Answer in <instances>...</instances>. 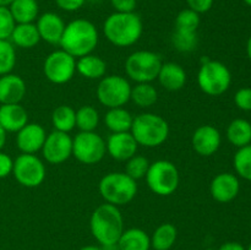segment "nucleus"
Wrapping results in <instances>:
<instances>
[{"label": "nucleus", "mask_w": 251, "mask_h": 250, "mask_svg": "<svg viewBox=\"0 0 251 250\" xmlns=\"http://www.w3.org/2000/svg\"><path fill=\"white\" fill-rule=\"evenodd\" d=\"M100 124V113L92 105H82L76 110V126L80 131H95Z\"/></svg>", "instance_id": "31"}, {"label": "nucleus", "mask_w": 251, "mask_h": 250, "mask_svg": "<svg viewBox=\"0 0 251 250\" xmlns=\"http://www.w3.org/2000/svg\"><path fill=\"white\" fill-rule=\"evenodd\" d=\"M12 174L25 188H37L46 179V164L36 154L22 153L14 161Z\"/></svg>", "instance_id": "11"}, {"label": "nucleus", "mask_w": 251, "mask_h": 250, "mask_svg": "<svg viewBox=\"0 0 251 250\" xmlns=\"http://www.w3.org/2000/svg\"><path fill=\"white\" fill-rule=\"evenodd\" d=\"M76 71L88 80H100L105 75L107 64L100 56L91 53L76 60Z\"/></svg>", "instance_id": "22"}, {"label": "nucleus", "mask_w": 251, "mask_h": 250, "mask_svg": "<svg viewBox=\"0 0 251 250\" xmlns=\"http://www.w3.org/2000/svg\"><path fill=\"white\" fill-rule=\"evenodd\" d=\"M103 32L115 47H130L137 43L144 32L142 20L136 12H113L103 24Z\"/></svg>", "instance_id": "3"}, {"label": "nucleus", "mask_w": 251, "mask_h": 250, "mask_svg": "<svg viewBox=\"0 0 251 250\" xmlns=\"http://www.w3.org/2000/svg\"><path fill=\"white\" fill-rule=\"evenodd\" d=\"M59 9L68 12H74L80 10L85 5L86 0H54Z\"/></svg>", "instance_id": "42"}, {"label": "nucleus", "mask_w": 251, "mask_h": 250, "mask_svg": "<svg viewBox=\"0 0 251 250\" xmlns=\"http://www.w3.org/2000/svg\"><path fill=\"white\" fill-rule=\"evenodd\" d=\"M134 117L124 107L110 108L105 113L104 124L112 132H127L131 130Z\"/></svg>", "instance_id": "26"}, {"label": "nucleus", "mask_w": 251, "mask_h": 250, "mask_svg": "<svg viewBox=\"0 0 251 250\" xmlns=\"http://www.w3.org/2000/svg\"><path fill=\"white\" fill-rule=\"evenodd\" d=\"M9 10L16 24H33L39 16L37 0H14Z\"/></svg>", "instance_id": "25"}, {"label": "nucleus", "mask_w": 251, "mask_h": 250, "mask_svg": "<svg viewBox=\"0 0 251 250\" xmlns=\"http://www.w3.org/2000/svg\"><path fill=\"white\" fill-rule=\"evenodd\" d=\"M115 12H134L137 0H109Z\"/></svg>", "instance_id": "39"}, {"label": "nucleus", "mask_w": 251, "mask_h": 250, "mask_svg": "<svg viewBox=\"0 0 251 250\" xmlns=\"http://www.w3.org/2000/svg\"><path fill=\"white\" fill-rule=\"evenodd\" d=\"M10 39L14 46L22 49L34 48L41 42L36 24H16Z\"/></svg>", "instance_id": "24"}, {"label": "nucleus", "mask_w": 251, "mask_h": 250, "mask_svg": "<svg viewBox=\"0 0 251 250\" xmlns=\"http://www.w3.org/2000/svg\"><path fill=\"white\" fill-rule=\"evenodd\" d=\"M14 161L5 152L0 151V179H4L12 173Z\"/></svg>", "instance_id": "41"}, {"label": "nucleus", "mask_w": 251, "mask_h": 250, "mask_svg": "<svg viewBox=\"0 0 251 250\" xmlns=\"http://www.w3.org/2000/svg\"><path fill=\"white\" fill-rule=\"evenodd\" d=\"M137 145L144 147H158L167 141L169 136L168 122L154 113H142L134 117L130 130Z\"/></svg>", "instance_id": "4"}, {"label": "nucleus", "mask_w": 251, "mask_h": 250, "mask_svg": "<svg viewBox=\"0 0 251 250\" xmlns=\"http://www.w3.org/2000/svg\"><path fill=\"white\" fill-rule=\"evenodd\" d=\"M28 123V113L20 103L0 105V125L6 132H17Z\"/></svg>", "instance_id": "20"}, {"label": "nucleus", "mask_w": 251, "mask_h": 250, "mask_svg": "<svg viewBox=\"0 0 251 250\" xmlns=\"http://www.w3.org/2000/svg\"><path fill=\"white\" fill-rule=\"evenodd\" d=\"M14 0H0V6H5V7H9L11 5V2Z\"/></svg>", "instance_id": "47"}, {"label": "nucleus", "mask_w": 251, "mask_h": 250, "mask_svg": "<svg viewBox=\"0 0 251 250\" xmlns=\"http://www.w3.org/2000/svg\"><path fill=\"white\" fill-rule=\"evenodd\" d=\"M200 26V14L191 9H184L176 15V29L183 32H198Z\"/></svg>", "instance_id": "35"}, {"label": "nucleus", "mask_w": 251, "mask_h": 250, "mask_svg": "<svg viewBox=\"0 0 251 250\" xmlns=\"http://www.w3.org/2000/svg\"><path fill=\"white\" fill-rule=\"evenodd\" d=\"M100 41L97 27L86 19H76L69 22L59 43L63 50L78 59L91 54Z\"/></svg>", "instance_id": "1"}, {"label": "nucleus", "mask_w": 251, "mask_h": 250, "mask_svg": "<svg viewBox=\"0 0 251 250\" xmlns=\"http://www.w3.org/2000/svg\"><path fill=\"white\" fill-rule=\"evenodd\" d=\"M227 139L238 149L250 145L251 124L245 119H234L227 127Z\"/></svg>", "instance_id": "28"}, {"label": "nucleus", "mask_w": 251, "mask_h": 250, "mask_svg": "<svg viewBox=\"0 0 251 250\" xmlns=\"http://www.w3.org/2000/svg\"><path fill=\"white\" fill-rule=\"evenodd\" d=\"M247 250H251V243L249 244V247H248V249Z\"/></svg>", "instance_id": "49"}, {"label": "nucleus", "mask_w": 251, "mask_h": 250, "mask_svg": "<svg viewBox=\"0 0 251 250\" xmlns=\"http://www.w3.org/2000/svg\"><path fill=\"white\" fill-rule=\"evenodd\" d=\"M218 250H247L243 244L238 242H227L221 245Z\"/></svg>", "instance_id": "43"}, {"label": "nucleus", "mask_w": 251, "mask_h": 250, "mask_svg": "<svg viewBox=\"0 0 251 250\" xmlns=\"http://www.w3.org/2000/svg\"><path fill=\"white\" fill-rule=\"evenodd\" d=\"M6 134H7V132L5 131L4 127L0 125V151L4 149L5 144H6Z\"/></svg>", "instance_id": "44"}, {"label": "nucleus", "mask_w": 251, "mask_h": 250, "mask_svg": "<svg viewBox=\"0 0 251 250\" xmlns=\"http://www.w3.org/2000/svg\"><path fill=\"white\" fill-rule=\"evenodd\" d=\"M247 53H248V56H249V59H250V61H251V36L249 37V39H248Z\"/></svg>", "instance_id": "46"}, {"label": "nucleus", "mask_w": 251, "mask_h": 250, "mask_svg": "<svg viewBox=\"0 0 251 250\" xmlns=\"http://www.w3.org/2000/svg\"><path fill=\"white\" fill-rule=\"evenodd\" d=\"M234 103L239 109L250 112L251 110V88L244 87L237 91L234 95Z\"/></svg>", "instance_id": "38"}, {"label": "nucleus", "mask_w": 251, "mask_h": 250, "mask_svg": "<svg viewBox=\"0 0 251 250\" xmlns=\"http://www.w3.org/2000/svg\"><path fill=\"white\" fill-rule=\"evenodd\" d=\"M107 153L104 139L95 131H80L73 139V156L83 164H96Z\"/></svg>", "instance_id": "10"}, {"label": "nucleus", "mask_w": 251, "mask_h": 250, "mask_svg": "<svg viewBox=\"0 0 251 250\" xmlns=\"http://www.w3.org/2000/svg\"><path fill=\"white\" fill-rule=\"evenodd\" d=\"M36 26L41 41L55 46V44L60 43L66 24L61 19L60 15L53 11H48L38 16Z\"/></svg>", "instance_id": "17"}, {"label": "nucleus", "mask_w": 251, "mask_h": 250, "mask_svg": "<svg viewBox=\"0 0 251 250\" xmlns=\"http://www.w3.org/2000/svg\"><path fill=\"white\" fill-rule=\"evenodd\" d=\"M90 229L100 247L115 245L124 232V220L119 207L102 203L91 215Z\"/></svg>", "instance_id": "2"}, {"label": "nucleus", "mask_w": 251, "mask_h": 250, "mask_svg": "<svg viewBox=\"0 0 251 250\" xmlns=\"http://www.w3.org/2000/svg\"><path fill=\"white\" fill-rule=\"evenodd\" d=\"M98 190L105 202L119 207L134 200L137 184L125 172H110L100 179Z\"/></svg>", "instance_id": "5"}, {"label": "nucleus", "mask_w": 251, "mask_h": 250, "mask_svg": "<svg viewBox=\"0 0 251 250\" xmlns=\"http://www.w3.org/2000/svg\"><path fill=\"white\" fill-rule=\"evenodd\" d=\"M172 42L176 50L181 53H190L195 50L199 43L198 32H183L174 29Z\"/></svg>", "instance_id": "34"}, {"label": "nucleus", "mask_w": 251, "mask_h": 250, "mask_svg": "<svg viewBox=\"0 0 251 250\" xmlns=\"http://www.w3.org/2000/svg\"><path fill=\"white\" fill-rule=\"evenodd\" d=\"M16 65V50L9 39H0V76L10 74Z\"/></svg>", "instance_id": "33"}, {"label": "nucleus", "mask_w": 251, "mask_h": 250, "mask_svg": "<svg viewBox=\"0 0 251 250\" xmlns=\"http://www.w3.org/2000/svg\"><path fill=\"white\" fill-rule=\"evenodd\" d=\"M16 145L22 153L36 154L41 151L47 139L46 129L37 123H27L16 132Z\"/></svg>", "instance_id": "15"}, {"label": "nucleus", "mask_w": 251, "mask_h": 250, "mask_svg": "<svg viewBox=\"0 0 251 250\" xmlns=\"http://www.w3.org/2000/svg\"><path fill=\"white\" fill-rule=\"evenodd\" d=\"M107 153L115 161H127L135 156L137 152L136 140L131 135V132H112L108 137L107 142Z\"/></svg>", "instance_id": "16"}, {"label": "nucleus", "mask_w": 251, "mask_h": 250, "mask_svg": "<svg viewBox=\"0 0 251 250\" xmlns=\"http://www.w3.org/2000/svg\"><path fill=\"white\" fill-rule=\"evenodd\" d=\"M157 80L166 90L179 91L185 86L188 76H186V71L184 70L183 66L173 63V61H169V63L162 64Z\"/></svg>", "instance_id": "21"}, {"label": "nucleus", "mask_w": 251, "mask_h": 250, "mask_svg": "<svg viewBox=\"0 0 251 250\" xmlns=\"http://www.w3.org/2000/svg\"><path fill=\"white\" fill-rule=\"evenodd\" d=\"M51 124L58 131L69 134L76 127V110L70 105H59L51 113Z\"/></svg>", "instance_id": "29"}, {"label": "nucleus", "mask_w": 251, "mask_h": 250, "mask_svg": "<svg viewBox=\"0 0 251 250\" xmlns=\"http://www.w3.org/2000/svg\"><path fill=\"white\" fill-rule=\"evenodd\" d=\"M230 83L232 74L225 64L210 59L202 61L198 73V85L203 93L217 97L227 92Z\"/></svg>", "instance_id": "7"}, {"label": "nucleus", "mask_w": 251, "mask_h": 250, "mask_svg": "<svg viewBox=\"0 0 251 250\" xmlns=\"http://www.w3.org/2000/svg\"><path fill=\"white\" fill-rule=\"evenodd\" d=\"M240 190V183L237 175L232 173H220L212 179L210 193L216 201L227 203L234 200Z\"/></svg>", "instance_id": "18"}, {"label": "nucleus", "mask_w": 251, "mask_h": 250, "mask_svg": "<svg viewBox=\"0 0 251 250\" xmlns=\"http://www.w3.org/2000/svg\"><path fill=\"white\" fill-rule=\"evenodd\" d=\"M43 73L51 83L64 85L75 75L76 58L63 49L51 51L44 60Z\"/></svg>", "instance_id": "12"}, {"label": "nucleus", "mask_w": 251, "mask_h": 250, "mask_svg": "<svg viewBox=\"0 0 251 250\" xmlns=\"http://www.w3.org/2000/svg\"><path fill=\"white\" fill-rule=\"evenodd\" d=\"M80 250H104L102 247H98V245H86L82 247Z\"/></svg>", "instance_id": "45"}, {"label": "nucleus", "mask_w": 251, "mask_h": 250, "mask_svg": "<svg viewBox=\"0 0 251 250\" xmlns=\"http://www.w3.org/2000/svg\"><path fill=\"white\" fill-rule=\"evenodd\" d=\"M43 158L50 164H61L73 156V137L68 132L54 130L47 135L42 147Z\"/></svg>", "instance_id": "13"}, {"label": "nucleus", "mask_w": 251, "mask_h": 250, "mask_svg": "<svg viewBox=\"0 0 251 250\" xmlns=\"http://www.w3.org/2000/svg\"><path fill=\"white\" fill-rule=\"evenodd\" d=\"M178 237V230L172 223H162L154 229L151 238V248L154 250H171Z\"/></svg>", "instance_id": "27"}, {"label": "nucleus", "mask_w": 251, "mask_h": 250, "mask_svg": "<svg viewBox=\"0 0 251 250\" xmlns=\"http://www.w3.org/2000/svg\"><path fill=\"white\" fill-rule=\"evenodd\" d=\"M221 132L212 125H201L194 131L191 137L193 149L202 157H210L218 151L221 146Z\"/></svg>", "instance_id": "14"}, {"label": "nucleus", "mask_w": 251, "mask_h": 250, "mask_svg": "<svg viewBox=\"0 0 251 250\" xmlns=\"http://www.w3.org/2000/svg\"><path fill=\"white\" fill-rule=\"evenodd\" d=\"M233 166L240 178L251 181V144L240 147L235 152Z\"/></svg>", "instance_id": "32"}, {"label": "nucleus", "mask_w": 251, "mask_h": 250, "mask_svg": "<svg viewBox=\"0 0 251 250\" xmlns=\"http://www.w3.org/2000/svg\"><path fill=\"white\" fill-rule=\"evenodd\" d=\"M26 82L16 74L0 76V104L20 103L26 96Z\"/></svg>", "instance_id": "19"}, {"label": "nucleus", "mask_w": 251, "mask_h": 250, "mask_svg": "<svg viewBox=\"0 0 251 250\" xmlns=\"http://www.w3.org/2000/svg\"><path fill=\"white\" fill-rule=\"evenodd\" d=\"M97 98L100 104L110 108L124 107L130 100L131 85L120 75H109L100 78L97 86Z\"/></svg>", "instance_id": "9"}, {"label": "nucleus", "mask_w": 251, "mask_h": 250, "mask_svg": "<svg viewBox=\"0 0 251 250\" xmlns=\"http://www.w3.org/2000/svg\"><path fill=\"white\" fill-rule=\"evenodd\" d=\"M150 161L144 156L135 154L131 158H129L125 164V173L131 176L135 180H139L146 176L147 171H149Z\"/></svg>", "instance_id": "36"}, {"label": "nucleus", "mask_w": 251, "mask_h": 250, "mask_svg": "<svg viewBox=\"0 0 251 250\" xmlns=\"http://www.w3.org/2000/svg\"><path fill=\"white\" fill-rule=\"evenodd\" d=\"M162 59L151 50H137L130 54L125 61V73L136 83L157 80L162 66Z\"/></svg>", "instance_id": "8"}, {"label": "nucleus", "mask_w": 251, "mask_h": 250, "mask_svg": "<svg viewBox=\"0 0 251 250\" xmlns=\"http://www.w3.org/2000/svg\"><path fill=\"white\" fill-rule=\"evenodd\" d=\"M118 250H150L151 238L141 228L124 229L117 243Z\"/></svg>", "instance_id": "23"}, {"label": "nucleus", "mask_w": 251, "mask_h": 250, "mask_svg": "<svg viewBox=\"0 0 251 250\" xmlns=\"http://www.w3.org/2000/svg\"><path fill=\"white\" fill-rule=\"evenodd\" d=\"M15 26H16V22L9 7L0 6V39H10Z\"/></svg>", "instance_id": "37"}, {"label": "nucleus", "mask_w": 251, "mask_h": 250, "mask_svg": "<svg viewBox=\"0 0 251 250\" xmlns=\"http://www.w3.org/2000/svg\"><path fill=\"white\" fill-rule=\"evenodd\" d=\"M185 1L189 9L194 10L198 14H205V12L210 11L215 0H185Z\"/></svg>", "instance_id": "40"}, {"label": "nucleus", "mask_w": 251, "mask_h": 250, "mask_svg": "<svg viewBox=\"0 0 251 250\" xmlns=\"http://www.w3.org/2000/svg\"><path fill=\"white\" fill-rule=\"evenodd\" d=\"M244 2L247 5H249V6H251V0H244Z\"/></svg>", "instance_id": "48"}, {"label": "nucleus", "mask_w": 251, "mask_h": 250, "mask_svg": "<svg viewBox=\"0 0 251 250\" xmlns=\"http://www.w3.org/2000/svg\"><path fill=\"white\" fill-rule=\"evenodd\" d=\"M150 190L158 196H169L176 191L180 175L176 164L167 159H158L150 163L146 174Z\"/></svg>", "instance_id": "6"}, {"label": "nucleus", "mask_w": 251, "mask_h": 250, "mask_svg": "<svg viewBox=\"0 0 251 250\" xmlns=\"http://www.w3.org/2000/svg\"><path fill=\"white\" fill-rule=\"evenodd\" d=\"M130 100L140 108H150L156 104L158 100V92L151 82L136 83L135 87H131Z\"/></svg>", "instance_id": "30"}]
</instances>
